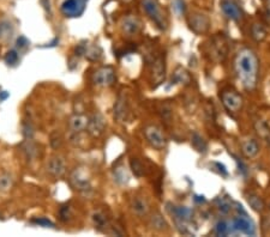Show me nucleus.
Returning a JSON list of instances; mask_svg holds the SVG:
<instances>
[{
    "mask_svg": "<svg viewBox=\"0 0 270 237\" xmlns=\"http://www.w3.org/2000/svg\"><path fill=\"white\" fill-rule=\"evenodd\" d=\"M258 69H260V62L255 52L245 48L237 54L234 60V70L239 80L241 81V85L247 91H252L257 85Z\"/></svg>",
    "mask_w": 270,
    "mask_h": 237,
    "instance_id": "f257e3e1",
    "label": "nucleus"
},
{
    "mask_svg": "<svg viewBox=\"0 0 270 237\" xmlns=\"http://www.w3.org/2000/svg\"><path fill=\"white\" fill-rule=\"evenodd\" d=\"M142 7L146 11L147 15L149 16L150 20L156 24L157 28H160L161 30L166 29L167 23H166L165 15H163V11L161 9L157 0H142Z\"/></svg>",
    "mask_w": 270,
    "mask_h": 237,
    "instance_id": "f03ea898",
    "label": "nucleus"
},
{
    "mask_svg": "<svg viewBox=\"0 0 270 237\" xmlns=\"http://www.w3.org/2000/svg\"><path fill=\"white\" fill-rule=\"evenodd\" d=\"M144 137L150 144V146L156 150L165 149L166 143H167V139L163 134L162 130L155 125H149L144 129Z\"/></svg>",
    "mask_w": 270,
    "mask_h": 237,
    "instance_id": "7ed1b4c3",
    "label": "nucleus"
},
{
    "mask_svg": "<svg viewBox=\"0 0 270 237\" xmlns=\"http://www.w3.org/2000/svg\"><path fill=\"white\" fill-rule=\"evenodd\" d=\"M86 11V0H64L60 5V12L66 18L81 17Z\"/></svg>",
    "mask_w": 270,
    "mask_h": 237,
    "instance_id": "20e7f679",
    "label": "nucleus"
},
{
    "mask_svg": "<svg viewBox=\"0 0 270 237\" xmlns=\"http://www.w3.org/2000/svg\"><path fill=\"white\" fill-rule=\"evenodd\" d=\"M187 24H189L190 29L197 35L207 34L210 29L209 17L200 12L191 13L189 17H187Z\"/></svg>",
    "mask_w": 270,
    "mask_h": 237,
    "instance_id": "39448f33",
    "label": "nucleus"
},
{
    "mask_svg": "<svg viewBox=\"0 0 270 237\" xmlns=\"http://www.w3.org/2000/svg\"><path fill=\"white\" fill-rule=\"evenodd\" d=\"M221 102H222L223 107L227 109L231 113H238L240 109L242 108L244 101H242L241 95L234 90H225L221 94Z\"/></svg>",
    "mask_w": 270,
    "mask_h": 237,
    "instance_id": "423d86ee",
    "label": "nucleus"
},
{
    "mask_svg": "<svg viewBox=\"0 0 270 237\" xmlns=\"http://www.w3.org/2000/svg\"><path fill=\"white\" fill-rule=\"evenodd\" d=\"M116 81V72L110 66L100 67L92 75V83L96 86H111Z\"/></svg>",
    "mask_w": 270,
    "mask_h": 237,
    "instance_id": "0eeeda50",
    "label": "nucleus"
},
{
    "mask_svg": "<svg viewBox=\"0 0 270 237\" xmlns=\"http://www.w3.org/2000/svg\"><path fill=\"white\" fill-rule=\"evenodd\" d=\"M130 209L136 216L138 217H144L149 213V203L144 197L141 195H135L130 201Z\"/></svg>",
    "mask_w": 270,
    "mask_h": 237,
    "instance_id": "6e6552de",
    "label": "nucleus"
},
{
    "mask_svg": "<svg viewBox=\"0 0 270 237\" xmlns=\"http://www.w3.org/2000/svg\"><path fill=\"white\" fill-rule=\"evenodd\" d=\"M221 9L225 16L234 22L241 20V11H240L238 4L234 0H222L221 1Z\"/></svg>",
    "mask_w": 270,
    "mask_h": 237,
    "instance_id": "1a4fd4ad",
    "label": "nucleus"
},
{
    "mask_svg": "<svg viewBox=\"0 0 270 237\" xmlns=\"http://www.w3.org/2000/svg\"><path fill=\"white\" fill-rule=\"evenodd\" d=\"M71 184L75 189L80 190V192H87L89 190L91 186H90V180L88 179V176L81 170H76L73 171L72 175L70 178Z\"/></svg>",
    "mask_w": 270,
    "mask_h": 237,
    "instance_id": "9d476101",
    "label": "nucleus"
},
{
    "mask_svg": "<svg viewBox=\"0 0 270 237\" xmlns=\"http://www.w3.org/2000/svg\"><path fill=\"white\" fill-rule=\"evenodd\" d=\"M233 229L234 230L240 231V233L246 234V235H251V236H253L256 234V228H255V224L252 223V220L242 216L234 218Z\"/></svg>",
    "mask_w": 270,
    "mask_h": 237,
    "instance_id": "9b49d317",
    "label": "nucleus"
},
{
    "mask_svg": "<svg viewBox=\"0 0 270 237\" xmlns=\"http://www.w3.org/2000/svg\"><path fill=\"white\" fill-rule=\"evenodd\" d=\"M47 171L50 173V175L53 176V178L56 179L61 178V176L65 174V171H66L65 160L59 156L52 157L47 164Z\"/></svg>",
    "mask_w": 270,
    "mask_h": 237,
    "instance_id": "f8f14e48",
    "label": "nucleus"
},
{
    "mask_svg": "<svg viewBox=\"0 0 270 237\" xmlns=\"http://www.w3.org/2000/svg\"><path fill=\"white\" fill-rule=\"evenodd\" d=\"M141 26L142 24L140 20L133 17V16H127V17L122 18L121 30L127 36H135V35H137L140 32Z\"/></svg>",
    "mask_w": 270,
    "mask_h": 237,
    "instance_id": "ddd939ff",
    "label": "nucleus"
},
{
    "mask_svg": "<svg viewBox=\"0 0 270 237\" xmlns=\"http://www.w3.org/2000/svg\"><path fill=\"white\" fill-rule=\"evenodd\" d=\"M105 126H106L105 119H103V116L101 115V114L97 113V114H94V115L89 119L87 129H88V132L90 134L94 135V137H99L100 134H102L103 130H105Z\"/></svg>",
    "mask_w": 270,
    "mask_h": 237,
    "instance_id": "4468645a",
    "label": "nucleus"
},
{
    "mask_svg": "<svg viewBox=\"0 0 270 237\" xmlns=\"http://www.w3.org/2000/svg\"><path fill=\"white\" fill-rule=\"evenodd\" d=\"M210 52L212 54V59L217 60V61H222L227 55V43L222 37H216L212 41Z\"/></svg>",
    "mask_w": 270,
    "mask_h": 237,
    "instance_id": "2eb2a0df",
    "label": "nucleus"
},
{
    "mask_svg": "<svg viewBox=\"0 0 270 237\" xmlns=\"http://www.w3.org/2000/svg\"><path fill=\"white\" fill-rule=\"evenodd\" d=\"M241 152L246 158H255L260 152V145L253 138H247L241 141Z\"/></svg>",
    "mask_w": 270,
    "mask_h": 237,
    "instance_id": "dca6fc26",
    "label": "nucleus"
},
{
    "mask_svg": "<svg viewBox=\"0 0 270 237\" xmlns=\"http://www.w3.org/2000/svg\"><path fill=\"white\" fill-rule=\"evenodd\" d=\"M165 60L162 58H159L154 62V66H152V79H154L155 86L160 85L162 83V80L165 79Z\"/></svg>",
    "mask_w": 270,
    "mask_h": 237,
    "instance_id": "f3484780",
    "label": "nucleus"
},
{
    "mask_svg": "<svg viewBox=\"0 0 270 237\" xmlns=\"http://www.w3.org/2000/svg\"><path fill=\"white\" fill-rule=\"evenodd\" d=\"M88 121L89 119L87 116L81 115V114H76V115H73L70 119V130L75 133L82 132V131L86 130L87 126H88Z\"/></svg>",
    "mask_w": 270,
    "mask_h": 237,
    "instance_id": "a211bd4d",
    "label": "nucleus"
},
{
    "mask_svg": "<svg viewBox=\"0 0 270 237\" xmlns=\"http://www.w3.org/2000/svg\"><path fill=\"white\" fill-rule=\"evenodd\" d=\"M149 224L150 227L154 229V230L160 231V233L166 231L168 229L167 222H166L165 218H163L162 214L159 213V212H156V213H154L151 217H150Z\"/></svg>",
    "mask_w": 270,
    "mask_h": 237,
    "instance_id": "6ab92c4d",
    "label": "nucleus"
},
{
    "mask_svg": "<svg viewBox=\"0 0 270 237\" xmlns=\"http://www.w3.org/2000/svg\"><path fill=\"white\" fill-rule=\"evenodd\" d=\"M92 222H94L95 228L99 231L106 230V228L110 227V220H108L107 214L102 211H97L92 214Z\"/></svg>",
    "mask_w": 270,
    "mask_h": 237,
    "instance_id": "aec40b11",
    "label": "nucleus"
},
{
    "mask_svg": "<svg viewBox=\"0 0 270 237\" xmlns=\"http://www.w3.org/2000/svg\"><path fill=\"white\" fill-rule=\"evenodd\" d=\"M127 114V105L124 96H119L117 101L116 105H114V116L118 120H124L126 118Z\"/></svg>",
    "mask_w": 270,
    "mask_h": 237,
    "instance_id": "412c9836",
    "label": "nucleus"
},
{
    "mask_svg": "<svg viewBox=\"0 0 270 237\" xmlns=\"http://www.w3.org/2000/svg\"><path fill=\"white\" fill-rule=\"evenodd\" d=\"M247 203H249L250 208L253 210V211L256 212H262L266 208V204H264V201L262 200L261 197H258V195L256 194H249L247 195Z\"/></svg>",
    "mask_w": 270,
    "mask_h": 237,
    "instance_id": "4be33fe9",
    "label": "nucleus"
},
{
    "mask_svg": "<svg viewBox=\"0 0 270 237\" xmlns=\"http://www.w3.org/2000/svg\"><path fill=\"white\" fill-rule=\"evenodd\" d=\"M114 180H116L119 184H125L129 182L130 175L124 165H120V167L116 168V170H114Z\"/></svg>",
    "mask_w": 270,
    "mask_h": 237,
    "instance_id": "5701e85b",
    "label": "nucleus"
},
{
    "mask_svg": "<svg viewBox=\"0 0 270 237\" xmlns=\"http://www.w3.org/2000/svg\"><path fill=\"white\" fill-rule=\"evenodd\" d=\"M251 34L257 42H261L267 37V30L262 24H253L251 28Z\"/></svg>",
    "mask_w": 270,
    "mask_h": 237,
    "instance_id": "b1692460",
    "label": "nucleus"
},
{
    "mask_svg": "<svg viewBox=\"0 0 270 237\" xmlns=\"http://www.w3.org/2000/svg\"><path fill=\"white\" fill-rule=\"evenodd\" d=\"M13 186V179L10 174L2 173L0 175V192H9Z\"/></svg>",
    "mask_w": 270,
    "mask_h": 237,
    "instance_id": "393cba45",
    "label": "nucleus"
},
{
    "mask_svg": "<svg viewBox=\"0 0 270 237\" xmlns=\"http://www.w3.org/2000/svg\"><path fill=\"white\" fill-rule=\"evenodd\" d=\"M191 144L197 150L198 152H206L207 151V143L203 138L201 137L198 133H193L192 138H191Z\"/></svg>",
    "mask_w": 270,
    "mask_h": 237,
    "instance_id": "a878e982",
    "label": "nucleus"
},
{
    "mask_svg": "<svg viewBox=\"0 0 270 237\" xmlns=\"http://www.w3.org/2000/svg\"><path fill=\"white\" fill-rule=\"evenodd\" d=\"M255 129L261 137L268 138L270 135V126L266 120H257V122L255 124Z\"/></svg>",
    "mask_w": 270,
    "mask_h": 237,
    "instance_id": "bb28decb",
    "label": "nucleus"
},
{
    "mask_svg": "<svg viewBox=\"0 0 270 237\" xmlns=\"http://www.w3.org/2000/svg\"><path fill=\"white\" fill-rule=\"evenodd\" d=\"M173 80L176 81V83L187 84L190 81V76L186 70L182 69V67H178L173 75Z\"/></svg>",
    "mask_w": 270,
    "mask_h": 237,
    "instance_id": "cd10ccee",
    "label": "nucleus"
},
{
    "mask_svg": "<svg viewBox=\"0 0 270 237\" xmlns=\"http://www.w3.org/2000/svg\"><path fill=\"white\" fill-rule=\"evenodd\" d=\"M84 55L89 60H91V61H97V60L101 58V55H102V51H101V48L97 47V46L87 47L86 54H84Z\"/></svg>",
    "mask_w": 270,
    "mask_h": 237,
    "instance_id": "c85d7f7f",
    "label": "nucleus"
},
{
    "mask_svg": "<svg viewBox=\"0 0 270 237\" xmlns=\"http://www.w3.org/2000/svg\"><path fill=\"white\" fill-rule=\"evenodd\" d=\"M130 167L132 173L136 176H143L144 175V165L142 164V162L137 158H132L130 162Z\"/></svg>",
    "mask_w": 270,
    "mask_h": 237,
    "instance_id": "c756f323",
    "label": "nucleus"
},
{
    "mask_svg": "<svg viewBox=\"0 0 270 237\" xmlns=\"http://www.w3.org/2000/svg\"><path fill=\"white\" fill-rule=\"evenodd\" d=\"M173 213L176 216V219L189 220L191 217V210L187 208H174Z\"/></svg>",
    "mask_w": 270,
    "mask_h": 237,
    "instance_id": "7c9ffc66",
    "label": "nucleus"
},
{
    "mask_svg": "<svg viewBox=\"0 0 270 237\" xmlns=\"http://www.w3.org/2000/svg\"><path fill=\"white\" fill-rule=\"evenodd\" d=\"M18 60H20V55H18V52L16 50L9 51L6 53V55H5V62L7 65H10V66H15L18 62Z\"/></svg>",
    "mask_w": 270,
    "mask_h": 237,
    "instance_id": "2f4dec72",
    "label": "nucleus"
},
{
    "mask_svg": "<svg viewBox=\"0 0 270 237\" xmlns=\"http://www.w3.org/2000/svg\"><path fill=\"white\" fill-rule=\"evenodd\" d=\"M215 233H216V235L219 236H226L228 233H230V227H228V224L226 222L220 220V222L216 224V227H215Z\"/></svg>",
    "mask_w": 270,
    "mask_h": 237,
    "instance_id": "473e14b6",
    "label": "nucleus"
},
{
    "mask_svg": "<svg viewBox=\"0 0 270 237\" xmlns=\"http://www.w3.org/2000/svg\"><path fill=\"white\" fill-rule=\"evenodd\" d=\"M34 224L41 225V227H45V228H53L54 224L51 222L50 219H47V218L45 217H40V218H34V219L31 220Z\"/></svg>",
    "mask_w": 270,
    "mask_h": 237,
    "instance_id": "72a5a7b5",
    "label": "nucleus"
},
{
    "mask_svg": "<svg viewBox=\"0 0 270 237\" xmlns=\"http://www.w3.org/2000/svg\"><path fill=\"white\" fill-rule=\"evenodd\" d=\"M59 216H60V219H61L62 222H67L71 217V210L69 206H62V208L60 209Z\"/></svg>",
    "mask_w": 270,
    "mask_h": 237,
    "instance_id": "f704fd0d",
    "label": "nucleus"
},
{
    "mask_svg": "<svg viewBox=\"0 0 270 237\" xmlns=\"http://www.w3.org/2000/svg\"><path fill=\"white\" fill-rule=\"evenodd\" d=\"M16 45H17V48H20V50H24L26 47H28L29 41L27 40V37L20 36L17 39V42H16Z\"/></svg>",
    "mask_w": 270,
    "mask_h": 237,
    "instance_id": "c9c22d12",
    "label": "nucleus"
},
{
    "mask_svg": "<svg viewBox=\"0 0 270 237\" xmlns=\"http://www.w3.org/2000/svg\"><path fill=\"white\" fill-rule=\"evenodd\" d=\"M219 210L222 212V213H228V212L232 210V206L228 201H222V203L219 205Z\"/></svg>",
    "mask_w": 270,
    "mask_h": 237,
    "instance_id": "e433bc0d",
    "label": "nucleus"
},
{
    "mask_svg": "<svg viewBox=\"0 0 270 237\" xmlns=\"http://www.w3.org/2000/svg\"><path fill=\"white\" fill-rule=\"evenodd\" d=\"M174 5H176V9L179 10V12H182V11H184V1H182V0H176V1H174Z\"/></svg>",
    "mask_w": 270,
    "mask_h": 237,
    "instance_id": "4c0bfd02",
    "label": "nucleus"
},
{
    "mask_svg": "<svg viewBox=\"0 0 270 237\" xmlns=\"http://www.w3.org/2000/svg\"><path fill=\"white\" fill-rule=\"evenodd\" d=\"M7 97H9V94H7L6 91H2V92H0V101H4V100H6Z\"/></svg>",
    "mask_w": 270,
    "mask_h": 237,
    "instance_id": "58836bf2",
    "label": "nucleus"
},
{
    "mask_svg": "<svg viewBox=\"0 0 270 237\" xmlns=\"http://www.w3.org/2000/svg\"><path fill=\"white\" fill-rule=\"evenodd\" d=\"M267 7H268V12H269V15H270V0H268V1H267Z\"/></svg>",
    "mask_w": 270,
    "mask_h": 237,
    "instance_id": "ea45409f",
    "label": "nucleus"
},
{
    "mask_svg": "<svg viewBox=\"0 0 270 237\" xmlns=\"http://www.w3.org/2000/svg\"><path fill=\"white\" fill-rule=\"evenodd\" d=\"M268 141H269V144H270V135L268 137Z\"/></svg>",
    "mask_w": 270,
    "mask_h": 237,
    "instance_id": "a19ab883",
    "label": "nucleus"
},
{
    "mask_svg": "<svg viewBox=\"0 0 270 237\" xmlns=\"http://www.w3.org/2000/svg\"><path fill=\"white\" fill-rule=\"evenodd\" d=\"M124 1H126V2H129V1H131V0H124Z\"/></svg>",
    "mask_w": 270,
    "mask_h": 237,
    "instance_id": "79ce46f5",
    "label": "nucleus"
},
{
    "mask_svg": "<svg viewBox=\"0 0 270 237\" xmlns=\"http://www.w3.org/2000/svg\"><path fill=\"white\" fill-rule=\"evenodd\" d=\"M86 1H87V0H86Z\"/></svg>",
    "mask_w": 270,
    "mask_h": 237,
    "instance_id": "37998d69",
    "label": "nucleus"
}]
</instances>
